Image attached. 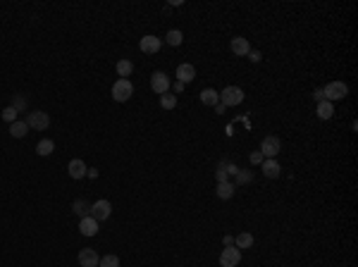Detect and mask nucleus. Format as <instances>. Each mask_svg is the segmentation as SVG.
I'll return each mask as SVG.
<instances>
[{
    "label": "nucleus",
    "mask_w": 358,
    "mask_h": 267,
    "mask_svg": "<svg viewBox=\"0 0 358 267\" xmlns=\"http://www.w3.org/2000/svg\"><path fill=\"white\" fill-rule=\"evenodd\" d=\"M239 103H244V91H241L239 86H227V88L220 91V105L234 107V105H239Z\"/></svg>",
    "instance_id": "f257e3e1"
},
{
    "label": "nucleus",
    "mask_w": 358,
    "mask_h": 267,
    "mask_svg": "<svg viewBox=\"0 0 358 267\" xmlns=\"http://www.w3.org/2000/svg\"><path fill=\"white\" fill-rule=\"evenodd\" d=\"M280 150H282V141L277 136H265L258 153L263 155V160H275V155H280Z\"/></svg>",
    "instance_id": "f03ea898"
},
{
    "label": "nucleus",
    "mask_w": 358,
    "mask_h": 267,
    "mask_svg": "<svg viewBox=\"0 0 358 267\" xmlns=\"http://www.w3.org/2000/svg\"><path fill=\"white\" fill-rule=\"evenodd\" d=\"M131 96H134V86H131L129 79H117V81L112 84V98H115L117 103H127Z\"/></svg>",
    "instance_id": "7ed1b4c3"
},
{
    "label": "nucleus",
    "mask_w": 358,
    "mask_h": 267,
    "mask_svg": "<svg viewBox=\"0 0 358 267\" xmlns=\"http://www.w3.org/2000/svg\"><path fill=\"white\" fill-rule=\"evenodd\" d=\"M88 215H91L96 222H105V220H110V215H112V205H110V201L100 198V201H96V203H91Z\"/></svg>",
    "instance_id": "20e7f679"
},
{
    "label": "nucleus",
    "mask_w": 358,
    "mask_h": 267,
    "mask_svg": "<svg viewBox=\"0 0 358 267\" xmlns=\"http://www.w3.org/2000/svg\"><path fill=\"white\" fill-rule=\"evenodd\" d=\"M323 93H325V100H339V98H347L349 96V86L344 81H330V84L323 88Z\"/></svg>",
    "instance_id": "39448f33"
},
{
    "label": "nucleus",
    "mask_w": 358,
    "mask_h": 267,
    "mask_svg": "<svg viewBox=\"0 0 358 267\" xmlns=\"http://www.w3.org/2000/svg\"><path fill=\"white\" fill-rule=\"evenodd\" d=\"M24 122L29 124V129H38V131H45V129L50 127V117H48V112H43V110L29 112V117L24 119Z\"/></svg>",
    "instance_id": "423d86ee"
},
{
    "label": "nucleus",
    "mask_w": 358,
    "mask_h": 267,
    "mask_svg": "<svg viewBox=\"0 0 358 267\" xmlns=\"http://www.w3.org/2000/svg\"><path fill=\"white\" fill-rule=\"evenodd\" d=\"M241 263V251L237 246H227L220 253V267H237Z\"/></svg>",
    "instance_id": "0eeeda50"
},
{
    "label": "nucleus",
    "mask_w": 358,
    "mask_h": 267,
    "mask_svg": "<svg viewBox=\"0 0 358 267\" xmlns=\"http://www.w3.org/2000/svg\"><path fill=\"white\" fill-rule=\"evenodd\" d=\"M170 76L165 74V72H153V76H151V88L158 93V96H163V93H167L170 91Z\"/></svg>",
    "instance_id": "6e6552de"
},
{
    "label": "nucleus",
    "mask_w": 358,
    "mask_h": 267,
    "mask_svg": "<svg viewBox=\"0 0 358 267\" xmlns=\"http://www.w3.org/2000/svg\"><path fill=\"white\" fill-rule=\"evenodd\" d=\"M139 48H141V53H146V55H155L160 48H163V41L158 38V36H143L141 41H139Z\"/></svg>",
    "instance_id": "1a4fd4ad"
},
{
    "label": "nucleus",
    "mask_w": 358,
    "mask_h": 267,
    "mask_svg": "<svg viewBox=\"0 0 358 267\" xmlns=\"http://www.w3.org/2000/svg\"><path fill=\"white\" fill-rule=\"evenodd\" d=\"M76 258H79V265L81 267H98V263H100V256L93 248H81Z\"/></svg>",
    "instance_id": "9d476101"
},
{
    "label": "nucleus",
    "mask_w": 358,
    "mask_h": 267,
    "mask_svg": "<svg viewBox=\"0 0 358 267\" xmlns=\"http://www.w3.org/2000/svg\"><path fill=\"white\" fill-rule=\"evenodd\" d=\"M86 162L79 160V158H74V160H69V165H67V172H69V177L72 179H84L86 177Z\"/></svg>",
    "instance_id": "9b49d317"
},
{
    "label": "nucleus",
    "mask_w": 358,
    "mask_h": 267,
    "mask_svg": "<svg viewBox=\"0 0 358 267\" xmlns=\"http://www.w3.org/2000/svg\"><path fill=\"white\" fill-rule=\"evenodd\" d=\"M229 48H232V53L239 55V57H244V55L251 53V43H249V38H244V36H237V38H232Z\"/></svg>",
    "instance_id": "f8f14e48"
},
{
    "label": "nucleus",
    "mask_w": 358,
    "mask_h": 267,
    "mask_svg": "<svg viewBox=\"0 0 358 267\" xmlns=\"http://www.w3.org/2000/svg\"><path fill=\"white\" fill-rule=\"evenodd\" d=\"M194 79H196V67L194 64L184 62V64H179V67H177V81L189 84V81H194Z\"/></svg>",
    "instance_id": "ddd939ff"
},
{
    "label": "nucleus",
    "mask_w": 358,
    "mask_h": 267,
    "mask_svg": "<svg viewBox=\"0 0 358 267\" xmlns=\"http://www.w3.org/2000/svg\"><path fill=\"white\" fill-rule=\"evenodd\" d=\"M261 170H263V174H265L268 179H277V177L282 174V165H280L277 160H263Z\"/></svg>",
    "instance_id": "4468645a"
},
{
    "label": "nucleus",
    "mask_w": 358,
    "mask_h": 267,
    "mask_svg": "<svg viewBox=\"0 0 358 267\" xmlns=\"http://www.w3.org/2000/svg\"><path fill=\"white\" fill-rule=\"evenodd\" d=\"M79 232H81L84 236H96L98 234V222L91 217V215H86V217L79 220Z\"/></svg>",
    "instance_id": "2eb2a0df"
},
{
    "label": "nucleus",
    "mask_w": 358,
    "mask_h": 267,
    "mask_svg": "<svg viewBox=\"0 0 358 267\" xmlns=\"http://www.w3.org/2000/svg\"><path fill=\"white\" fill-rule=\"evenodd\" d=\"M229 174H237V167L232 165V162H220L217 165V172H215V177H217V184L220 182H229Z\"/></svg>",
    "instance_id": "dca6fc26"
},
{
    "label": "nucleus",
    "mask_w": 358,
    "mask_h": 267,
    "mask_svg": "<svg viewBox=\"0 0 358 267\" xmlns=\"http://www.w3.org/2000/svg\"><path fill=\"white\" fill-rule=\"evenodd\" d=\"M201 103L208 107H215L220 103V93H217L215 88H203L201 91Z\"/></svg>",
    "instance_id": "f3484780"
},
{
    "label": "nucleus",
    "mask_w": 358,
    "mask_h": 267,
    "mask_svg": "<svg viewBox=\"0 0 358 267\" xmlns=\"http://www.w3.org/2000/svg\"><path fill=\"white\" fill-rule=\"evenodd\" d=\"M29 134V124L24 122V119H17V122H12L10 124V136H14V139H24Z\"/></svg>",
    "instance_id": "a211bd4d"
},
{
    "label": "nucleus",
    "mask_w": 358,
    "mask_h": 267,
    "mask_svg": "<svg viewBox=\"0 0 358 267\" xmlns=\"http://www.w3.org/2000/svg\"><path fill=\"white\" fill-rule=\"evenodd\" d=\"M215 193H217V198H220V201H229V198L234 196V184L232 182H220L217 184V189H215Z\"/></svg>",
    "instance_id": "6ab92c4d"
},
{
    "label": "nucleus",
    "mask_w": 358,
    "mask_h": 267,
    "mask_svg": "<svg viewBox=\"0 0 358 267\" xmlns=\"http://www.w3.org/2000/svg\"><path fill=\"white\" fill-rule=\"evenodd\" d=\"M55 150V141L53 139H41L36 143V153L41 155V158H48V155H53Z\"/></svg>",
    "instance_id": "aec40b11"
},
{
    "label": "nucleus",
    "mask_w": 358,
    "mask_h": 267,
    "mask_svg": "<svg viewBox=\"0 0 358 267\" xmlns=\"http://www.w3.org/2000/svg\"><path fill=\"white\" fill-rule=\"evenodd\" d=\"M335 115V107H332V103L330 100H320L318 103V117L320 119H330Z\"/></svg>",
    "instance_id": "412c9836"
},
{
    "label": "nucleus",
    "mask_w": 358,
    "mask_h": 267,
    "mask_svg": "<svg viewBox=\"0 0 358 267\" xmlns=\"http://www.w3.org/2000/svg\"><path fill=\"white\" fill-rule=\"evenodd\" d=\"M115 69H117L119 79H127V76H131V72H134V64H131L129 60H119V62L115 64Z\"/></svg>",
    "instance_id": "4be33fe9"
},
{
    "label": "nucleus",
    "mask_w": 358,
    "mask_h": 267,
    "mask_svg": "<svg viewBox=\"0 0 358 267\" xmlns=\"http://www.w3.org/2000/svg\"><path fill=\"white\" fill-rule=\"evenodd\" d=\"M234 244H237L239 251H241V248H251L253 246V236H251L249 232H241V234L234 236Z\"/></svg>",
    "instance_id": "5701e85b"
},
{
    "label": "nucleus",
    "mask_w": 358,
    "mask_h": 267,
    "mask_svg": "<svg viewBox=\"0 0 358 267\" xmlns=\"http://www.w3.org/2000/svg\"><path fill=\"white\" fill-rule=\"evenodd\" d=\"M160 107H163V110H174V107H177V96L170 93V91L163 93V96H160Z\"/></svg>",
    "instance_id": "b1692460"
},
{
    "label": "nucleus",
    "mask_w": 358,
    "mask_h": 267,
    "mask_svg": "<svg viewBox=\"0 0 358 267\" xmlns=\"http://www.w3.org/2000/svg\"><path fill=\"white\" fill-rule=\"evenodd\" d=\"M165 41L170 43V45H174V48H177V45H182L184 36H182V31H179V29H170V31H167V36H165Z\"/></svg>",
    "instance_id": "393cba45"
},
{
    "label": "nucleus",
    "mask_w": 358,
    "mask_h": 267,
    "mask_svg": "<svg viewBox=\"0 0 358 267\" xmlns=\"http://www.w3.org/2000/svg\"><path fill=\"white\" fill-rule=\"evenodd\" d=\"M0 117H2V122L12 124V122H17V119H19V112H17V110H14L12 105H7L5 110H2V112H0Z\"/></svg>",
    "instance_id": "a878e982"
},
{
    "label": "nucleus",
    "mask_w": 358,
    "mask_h": 267,
    "mask_svg": "<svg viewBox=\"0 0 358 267\" xmlns=\"http://www.w3.org/2000/svg\"><path fill=\"white\" fill-rule=\"evenodd\" d=\"M98 267H119V258L117 256H103L100 258V263H98Z\"/></svg>",
    "instance_id": "bb28decb"
},
{
    "label": "nucleus",
    "mask_w": 358,
    "mask_h": 267,
    "mask_svg": "<svg viewBox=\"0 0 358 267\" xmlns=\"http://www.w3.org/2000/svg\"><path fill=\"white\" fill-rule=\"evenodd\" d=\"M88 210H91V205H86V201H81V198L74 201V213L79 215V217H86Z\"/></svg>",
    "instance_id": "cd10ccee"
},
{
    "label": "nucleus",
    "mask_w": 358,
    "mask_h": 267,
    "mask_svg": "<svg viewBox=\"0 0 358 267\" xmlns=\"http://www.w3.org/2000/svg\"><path fill=\"white\" fill-rule=\"evenodd\" d=\"M251 182V172L249 170H237V184L239 186H244V184Z\"/></svg>",
    "instance_id": "c85d7f7f"
},
{
    "label": "nucleus",
    "mask_w": 358,
    "mask_h": 267,
    "mask_svg": "<svg viewBox=\"0 0 358 267\" xmlns=\"http://www.w3.org/2000/svg\"><path fill=\"white\" fill-rule=\"evenodd\" d=\"M12 107H14L17 112H22L24 107H26V98H24V96H14V98H12Z\"/></svg>",
    "instance_id": "c756f323"
},
{
    "label": "nucleus",
    "mask_w": 358,
    "mask_h": 267,
    "mask_svg": "<svg viewBox=\"0 0 358 267\" xmlns=\"http://www.w3.org/2000/svg\"><path fill=\"white\" fill-rule=\"evenodd\" d=\"M249 57H251V62H261V60H263V55L258 53V50H251Z\"/></svg>",
    "instance_id": "7c9ffc66"
},
{
    "label": "nucleus",
    "mask_w": 358,
    "mask_h": 267,
    "mask_svg": "<svg viewBox=\"0 0 358 267\" xmlns=\"http://www.w3.org/2000/svg\"><path fill=\"white\" fill-rule=\"evenodd\" d=\"M251 162H253V165H261L263 155H261V153H253V155H251Z\"/></svg>",
    "instance_id": "2f4dec72"
},
{
    "label": "nucleus",
    "mask_w": 358,
    "mask_h": 267,
    "mask_svg": "<svg viewBox=\"0 0 358 267\" xmlns=\"http://www.w3.org/2000/svg\"><path fill=\"white\" fill-rule=\"evenodd\" d=\"M222 244H225V248H227V246H234V236H229V234H227L225 239H222Z\"/></svg>",
    "instance_id": "473e14b6"
},
{
    "label": "nucleus",
    "mask_w": 358,
    "mask_h": 267,
    "mask_svg": "<svg viewBox=\"0 0 358 267\" xmlns=\"http://www.w3.org/2000/svg\"><path fill=\"white\" fill-rule=\"evenodd\" d=\"M184 86L186 84H182V81H174V93H182V91H184Z\"/></svg>",
    "instance_id": "72a5a7b5"
},
{
    "label": "nucleus",
    "mask_w": 358,
    "mask_h": 267,
    "mask_svg": "<svg viewBox=\"0 0 358 267\" xmlns=\"http://www.w3.org/2000/svg\"><path fill=\"white\" fill-rule=\"evenodd\" d=\"M315 100H318V103H320V100H325V93H323V88H318V91H315Z\"/></svg>",
    "instance_id": "f704fd0d"
},
{
    "label": "nucleus",
    "mask_w": 358,
    "mask_h": 267,
    "mask_svg": "<svg viewBox=\"0 0 358 267\" xmlns=\"http://www.w3.org/2000/svg\"><path fill=\"white\" fill-rule=\"evenodd\" d=\"M86 177H91V179H96V177H98V170H96V167H91V170H86Z\"/></svg>",
    "instance_id": "c9c22d12"
},
{
    "label": "nucleus",
    "mask_w": 358,
    "mask_h": 267,
    "mask_svg": "<svg viewBox=\"0 0 358 267\" xmlns=\"http://www.w3.org/2000/svg\"><path fill=\"white\" fill-rule=\"evenodd\" d=\"M225 110H227V107H225V105H220V103H217V105H215V112H217V115H222Z\"/></svg>",
    "instance_id": "e433bc0d"
}]
</instances>
